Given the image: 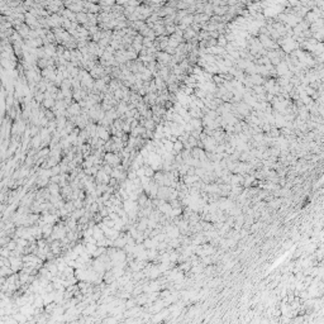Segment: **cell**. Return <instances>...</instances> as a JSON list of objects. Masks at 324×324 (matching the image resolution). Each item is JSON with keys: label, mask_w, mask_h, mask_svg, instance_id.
<instances>
[{"label": "cell", "mask_w": 324, "mask_h": 324, "mask_svg": "<svg viewBox=\"0 0 324 324\" xmlns=\"http://www.w3.org/2000/svg\"><path fill=\"white\" fill-rule=\"evenodd\" d=\"M181 150H182V142H180V141L174 142V150H172V152H180Z\"/></svg>", "instance_id": "cell-1"}]
</instances>
